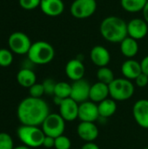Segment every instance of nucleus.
Wrapping results in <instances>:
<instances>
[{"mask_svg":"<svg viewBox=\"0 0 148 149\" xmlns=\"http://www.w3.org/2000/svg\"><path fill=\"white\" fill-rule=\"evenodd\" d=\"M147 0H120L122 8L131 13L142 11Z\"/></svg>","mask_w":148,"mask_h":149,"instance_id":"5701e85b","label":"nucleus"},{"mask_svg":"<svg viewBox=\"0 0 148 149\" xmlns=\"http://www.w3.org/2000/svg\"><path fill=\"white\" fill-rule=\"evenodd\" d=\"M78 135L85 142H93L99 137V128L94 122L81 121L77 127Z\"/></svg>","mask_w":148,"mask_h":149,"instance_id":"4468645a","label":"nucleus"},{"mask_svg":"<svg viewBox=\"0 0 148 149\" xmlns=\"http://www.w3.org/2000/svg\"><path fill=\"white\" fill-rule=\"evenodd\" d=\"M144 149H148V147H147V148H145Z\"/></svg>","mask_w":148,"mask_h":149,"instance_id":"4c0bfd02","label":"nucleus"},{"mask_svg":"<svg viewBox=\"0 0 148 149\" xmlns=\"http://www.w3.org/2000/svg\"><path fill=\"white\" fill-rule=\"evenodd\" d=\"M32 43L30 38L22 31H15L11 33L8 38L9 49L15 54H27Z\"/></svg>","mask_w":148,"mask_h":149,"instance_id":"0eeeda50","label":"nucleus"},{"mask_svg":"<svg viewBox=\"0 0 148 149\" xmlns=\"http://www.w3.org/2000/svg\"><path fill=\"white\" fill-rule=\"evenodd\" d=\"M97 79L99 82H102L106 85H110L114 80V73L107 66L99 67L97 71Z\"/></svg>","mask_w":148,"mask_h":149,"instance_id":"393cba45","label":"nucleus"},{"mask_svg":"<svg viewBox=\"0 0 148 149\" xmlns=\"http://www.w3.org/2000/svg\"><path fill=\"white\" fill-rule=\"evenodd\" d=\"M30 96L33 98H41L44 94V89L43 84L36 83L29 88Z\"/></svg>","mask_w":148,"mask_h":149,"instance_id":"c85d7f7f","label":"nucleus"},{"mask_svg":"<svg viewBox=\"0 0 148 149\" xmlns=\"http://www.w3.org/2000/svg\"><path fill=\"white\" fill-rule=\"evenodd\" d=\"M65 74L71 80L77 81L84 79L85 73V67L82 60L79 58H73L67 62L65 65Z\"/></svg>","mask_w":148,"mask_h":149,"instance_id":"2eb2a0df","label":"nucleus"},{"mask_svg":"<svg viewBox=\"0 0 148 149\" xmlns=\"http://www.w3.org/2000/svg\"><path fill=\"white\" fill-rule=\"evenodd\" d=\"M101 36L108 42L120 44L127 35V23L121 17L110 16L104 18L100 24Z\"/></svg>","mask_w":148,"mask_h":149,"instance_id":"f03ea898","label":"nucleus"},{"mask_svg":"<svg viewBox=\"0 0 148 149\" xmlns=\"http://www.w3.org/2000/svg\"><path fill=\"white\" fill-rule=\"evenodd\" d=\"M133 115L140 127L148 128V100H139L134 103Z\"/></svg>","mask_w":148,"mask_h":149,"instance_id":"ddd939ff","label":"nucleus"},{"mask_svg":"<svg viewBox=\"0 0 148 149\" xmlns=\"http://www.w3.org/2000/svg\"><path fill=\"white\" fill-rule=\"evenodd\" d=\"M17 136L20 141L30 148H36L43 146V141L45 137L42 128L36 126L22 125L17 129Z\"/></svg>","mask_w":148,"mask_h":149,"instance_id":"20e7f679","label":"nucleus"},{"mask_svg":"<svg viewBox=\"0 0 148 149\" xmlns=\"http://www.w3.org/2000/svg\"><path fill=\"white\" fill-rule=\"evenodd\" d=\"M27 56L32 64L46 65L51 62L54 58L55 51L50 43L39 40L32 43Z\"/></svg>","mask_w":148,"mask_h":149,"instance_id":"7ed1b4c3","label":"nucleus"},{"mask_svg":"<svg viewBox=\"0 0 148 149\" xmlns=\"http://www.w3.org/2000/svg\"><path fill=\"white\" fill-rule=\"evenodd\" d=\"M142 13H143L144 20L148 24V0L147 3H146V5H145V7H144V9L142 10Z\"/></svg>","mask_w":148,"mask_h":149,"instance_id":"c9c22d12","label":"nucleus"},{"mask_svg":"<svg viewBox=\"0 0 148 149\" xmlns=\"http://www.w3.org/2000/svg\"><path fill=\"white\" fill-rule=\"evenodd\" d=\"M41 0H19V5L27 10H34L40 6Z\"/></svg>","mask_w":148,"mask_h":149,"instance_id":"c756f323","label":"nucleus"},{"mask_svg":"<svg viewBox=\"0 0 148 149\" xmlns=\"http://www.w3.org/2000/svg\"><path fill=\"white\" fill-rule=\"evenodd\" d=\"M54 146H55V138L45 135L43 141V147L46 148H54Z\"/></svg>","mask_w":148,"mask_h":149,"instance_id":"473e14b6","label":"nucleus"},{"mask_svg":"<svg viewBox=\"0 0 148 149\" xmlns=\"http://www.w3.org/2000/svg\"><path fill=\"white\" fill-rule=\"evenodd\" d=\"M99 113L101 118L107 119L112 117L117 110L116 101L113 99H106L98 104Z\"/></svg>","mask_w":148,"mask_h":149,"instance_id":"4be33fe9","label":"nucleus"},{"mask_svg":"<svg viewBox=\"0 0 148 149\" xmlns=\"http://www.w3.org/2000/svg\"><path fill=\"white\" fill-rule=\"evenodd\" d=\"M81 149H100L99 147L94 143V142H85L83 146Z\"/></svg>","mask_w":148,"mask_h":149,"instance_id":"f704fd0d","label":"nucleus"},{"mask_svg":"<svg viewBox=\"0 0 148 149\" xmlns=\"http://www.w3.org/2000/svg\"><path fill=\"white\" fill-rule=\"evenodd\" d=\"M121 72L124 78L133 80L135 79L140 74L142 73L140 63L135 59L128 58L121 65Z\"/></svg>","mask_w":148,"mask_h":149,"instance_id":"a211bd4d","label":"nucleus"},{"mask_svg":"<svg viewBox=\"0 0 148 149\" xmlns=\"http://www.w3.org/2000/svg\"><path fill=\"white\" fill-rule=\"evenodd\" d=\"M135 87L133 82L126 78L114 79L109 85L110 97L115 101H125L133 97Z\"/></svg>","mask_w":148,"mask_h":149,"instance_id":"39448f33","label":"nucleus"},{"mask_svg":"<svg viewBox=\"0 0 148 149\" xmlns=\"http://www.w3.org/2000/svg\"><path fill=\"white\" fill-rule=\"evenodd\" d=\"M90 89H91V85L85 79H82L74 81L72 84V93L70 98H72L79 104L87 101L89 100Z\"/></svg>","mask_w":148,"mask_h":149,"instance_id":"1a4fd4ad","label":"nucleus"},{"mask_svg":"<svg viewBox=\"0 0 148 149\" xmlns=\"http://www.w3.org/2000/svg\"><path fill=\"white\" fill-rule=\"evenodd\" d=\"M0 149H14L13 140L7 133H0Z\"/></svg>","mask_w":148,"mask_h":149,"instance_id":"cd10ccee","label":"nucleus"},{"mask_svg":"<svg viewBox=\"0 0 148 149\" xmlns=\"http://www.w3.org/2000/svg\"><path fill=\"white\" fill-rule=\"evenodd\" d=\"M96 10V0H74L70 8L72 16L78 19L90 17L95 13Z\"/></svg>","mask_w":148,"mask_h":149,"instance_id":"6e6552de","label":"nucleus"},{"mask_svg":"<svg viewBox=\"0 0 148 149\" xmlns=\"http://www.w3.org/2000/svg\"><path fill=\"white\" fill-rule=\"evenodd\" d=\"M14 149H31V148H28V147H26V146L23 145V146L16 147V148H14Z\"/></svg>","mask_w":148,"mask_h":149,"instance_id":"e433bc0d","label":"nucleus"},{"mask_svg":"<svg viewBox=\"0 0 148 149\" xmlns=\"http://www.w3.org/2000/svg\"><path fill=\"white\" fill-rule=\"evenodd\" d=\"M140 65H141V69H142V72L145 73L146 75L148 76V55L146 56L140 62Z\"/></svg>","mask_w":148,"mask_h":149,"instance_id":"72a5a7b5","label":"nucleus"},{"mask_svg":"<svg viewBox=\"0 0 148 149\" xmlns=\"http://www.w3.org/2000/svg\"><path fill=\"white\" fill-rule=\"evenodd\" d=\"M99 118H100V116L97 103H94L92 100H87L79 104V119L81 121L95 122Z\"/></svg>","mask_w":148,"mask_h":149,"instance_id":"9b49d317","label":"nucleus"},{"mask_svg":"<svg viewBox=\"0 0 148 149\" xmlns=\"http://www.w3.org/2000/svg\"><path fill=\"white\" fill-rule=\"evenodd\" d=\"M72 147L71 140L65 135H60L55 138V149H70Z\"/></svg>","mask_w":148,"mask_h":149,"instance_id":"bb28decb","label":"nucleus"},{"mask_svg":"<svg viewBox=\"0 0 148 149\" xmlns=\"http://www.w3.org/2000/svg\"><path fill=\"white\" fill-rule=\"evenodd\" d=\"M17 113L22 125L38 127L50 114V108L43 99L30 96L19 103Z\"/></svg>","mask_w":148,"mask_h":149,"instance_id":"f257e3e1","label":"nucleus"},{"mask_svg":"<svg viewBox=\"0 0 148 149\" xmlns=\"http://www.w3.org/2000/svg\"><path fill=\"white\" fill-rule=\"evenodd\" d=\"M72 93V85L67 82H58L54 90V97H58L61 100H65L71 97Z\"/></svg>","mask_w":148,"mask_h":149,"instance_id":"b1692460","label":"nucleus"},{"mask_svg":"<svg viewBox=\"0 0 148 149\" xmlns=\"http://www.w3.org/2000/svg\"><path fill=\"white\" fill-rule=\"evenodd\" d=\"M42 84H43L45 94H48V95H53L54 94V90H55V86H56L57 83L53 79H46Z\"/></svg>","mask_w":148,"mask_h":149,"instance_id":"7c9ffc66","label":"nucleus"},{"mask_svg":"<svg viewBox=\"0 0 148 149\" xmlns=\"http://www.w3.org/2000/svg\"><path fill=\"white\" fill-rule=\"evenodd\" d=\"M39 7L46 16L58 17L64 12L65 3L62 0H41Z\"/></svg>","mask_w":148,"mask_h":149,"instance_id":"f3484780","label":"nucleus"},{"mask_svg":"<svg viewBox=\"0 0 148 149\" xmlns=\"http://www.w3.org/2000/svg\"><path fill=\"white\" fill-rule=\"evenodd\" d=\"M41 126L45 135L57 138L64 134L65 130V120L59 113H50Z\"/></svg>","mask_w":148,"mask_h":149,"instance_id":"423d86ee","label":"nucleus"},{"mask_svg":"<svg viewBox=\"0 0 148 149\" xmlns=\"http://www.w3.org/2000/svg\"><path fill=\"white\" fill-rule=\"evenodd\" d=\"M148 33V24L144 18H133L127 23V35L134 39H143Z\"/></svg>","mask_w":148,"mask_h":149,"instance_id":"9d476101","label":"nucleus"},{"mask_svg":"<svg viewBox=\"0 0 148 149\" xmlns=\"http://www.w3.org/2000/svg\"><path fill=\"white\" fill-rule=\"evenodd\" d=\"M120 52L127 58H133L135 57L139 52V44L138 41L131 37H126L121 41Z\"/></svg>","mask_w":148,"mask_h":149,"instance_id":"aec40b11","label":"nucleus"},{"mask_svg":"<svg viewBox=\"0 0 148 149\" xmlns=\"http://www.w3.org/2000/svg\"><path fill=\"white\" fill-rule=\"evenodd\" d=\"M90 58L99 68L107 66L111 60V55L109 51L103 45H95L90 52Z\"/></svg>","mask_w":148,"mask_h":149,"instance_id":"dca6fc26","label":"nucleus"},{"mask_svg":"<svg viewBox=\"0 0 148 149\" xmlns=\"http://www.w3.org/2000/svg\"><path fill=\"white\" fill-rule=\"evenodd\" d=\"M37 76L35 72L30 68H22L17 74V83L25 88H30L36 84Z\"/></svg>","mask_w":148,"mask_h":149,"instance_id":"412c9836","label":"nucleus"},{"mask_svg":"<svg viewBox=\"0 0 148 149\" xmlns=\"http://www.w3.org/2000/svg\"><path fill=\"white\" fill-rule=\"evenodd\" d=\"M110 96L109 86L102 82H96L91 86L89 100L94 103H99Z\"/></svg>","mask_w":148,"mask_h":149,"instance_id":"6ab92c4d","label":"nucleus"},{"mask_svg":"<svg viewBox=\"0 0 148 149\" xmlns=\"http://www.w3.org/2000/svg\"><path fill=\"white\" fill-rule=\"evenodd\" d=\"M134 80H135L136 86L139 87H145L148 85V76L143 72L140 74Z\"/></svg>","mask_w":148,"mask_h":149,"instance_id":"2f4dec72","label":"nucleus"},{"mask_svg":"<svg viewBox=\"0 0 148 149\" xmlns=\"http://www.w3.org/2000/svg\"><path fill=\"white\" fill-rule=\"evenodd\" d=\"M13 62V52L10 49H0V66L8 67Z\"/></svg>","mask_w":148,"mask_h":149,"instance_id":"a878e982","label":"nucleus"},{"mask_svg":"<svg viewBox=\"0 0 148 149\" xmlns=\"http://www.w3.org/2000/svg\"><path fill=\"white\" fill-rule=\"evenodd\" d=\"M59 107V114L65 121H73L79 118V104L72 98L62 100Z\"/></svg>","mask_w":148,"mask_h":149,"instance_id":"f8f14e48","label":"nucleus"}]
</instances>
